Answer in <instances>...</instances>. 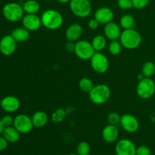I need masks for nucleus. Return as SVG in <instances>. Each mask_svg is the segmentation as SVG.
Returning <instances> with one entry per match:
<instances>
[{"label":"nucleus","instance_id":"1","mask_svg":"<svg viewBox=\"0 0 155 155\" xmlns=\"http://www.w3.org/2000/svg\"><path fill=\"white\" fill-rule=\"evenodd\" d=\"M42 25L50 30H58L63 25L64 18L61 14L54 9L45 10L41 15Z\"/></svg>","mask_w":155,"mask_h":155},{"label":"nucleus","instance_id":"2","mask_svg":"<svg viewBox=\"0 0 155 155\" xmlns=\"http://www.w3.org/2000/svg\"><path fill=\"white\" fill-rule=\"evenodd\" d=\"M119 39L123 48L128 50H133L141 45L142 38L139 31L133 28H130L123 30Z\"/></svg>","mask_w":155,"mask_h":155},{"label":"nucleus","instance_id":"3","mask_svg":"<svg viewBox=\"0 0 155 155\" xmlns=\"http://www.w3.org/2000/svg\"><path fill=\"white\" fill-rule=\"evenodd\" d=\"M111 92L108 86L105 84H98L94 86L92 90L89 92V96L93 104L97 105L105 104L110 99Z\"/></svg>","mask_w":155,"mask_h":155},{"label":"nucleus","instance_id":"4","mask_svg":"<svg viewBox=\"0 0 155 155\" xmlns=\"http://www.w3.org/2000/svg\"><path fill=\"white\" fill-rule=\"evenodd\" d=\"M23 5L17 2L6 3L2 8V15L7 21L10 22H18L21 21L24 16Z\"/></svg>","mask_w":155,"mask_h":155},{"label":"nucleus","instance_id":"5","mask_svg":"<svg viewBox=\"0 0 155 155\" xmlns=\"http://www.w3.org/2000/svg\"><path fill=\"white\" fill-rule=\"evenodd\" d=\"M69 7L71 12L80 18H88L92 9L89 0H71Z\"/></svg>","mask_w":155,"mask_h":155},{"label":"nucleus","instance_id":"6","mask_svg":"<svg viewBox=\"0 0 155 155\" xmlns=\"http://www.w3.org/2000/svg\"><path fill=\"white\" fill-rule=\"evenodd\" d=\"M136 94L142 99H148L155 94V81L151 78L145 77L139 80L136 86Z\"/></svg>","mask_w":155,"mask_h":155},{"label":"nucleus","instance_id":"7","mask_svg":"<svg viewBox=\"0 0 155 155\" xmlns=\"http://www.w3.org/2000/svg\"><path fill=\"white\" fill-rule=\"evenodd\" d=\"M74 53L81 60L88 61L92 58L95 51L90 42L87 40H78L76 42Z\"/></svg>","mask_w":155,"mask_h":155},{"label":"nucleus","instance_id":"8","mask_svg":"<svg viewBox=\"0 0 155 155\" xmlns=\"http://www.w3.org/2000/svg\"><path fill=\"white\" fill-rule=\"evenodd\" d=\"M90 64L92 70L97 74H104L109 68V61L105 54L101 51H95L90 59Z\"/></svg>","mask_w":155,"mask_h":155},{"label":"nucleus","instance_id":"9","mask_svg":"<svg viewBox=\"0 0 155 155\" xmlns=\"http://www.w3.org/2000/svg\"><path fill=\"white\" fill-rule=\"evenodd\" d=\"M14 127L21 134H27L33 130V124L31 117L26 114H18L14 118Z\"/></svg>","mask_w":155,"mask_h":155},{"label":"nucleus","instance_id":"10","mask_svg":"<svg viewBox=\"0 0 155 155\" xmlns=\"http://www.w3.org/2000/svg\"><path fill=\"white\" fill-rule=\"evenodd\" d=\"M115 153L116 155H136V147L130 139H122L117 142Z\"/></svg>","mask_w":155,"mask_h":155},{"label":"nucleus","instance_id":"11","mask_svg":"<svg viewBox=\"0 0 155 155\" xmlns=\"http://www.w3.org/2000/svg\"><path fill=\"white\" fill-rule=\"evenodd\" d=\"M120 124L123 130L130 133H136L139 129V120L130 114H125L122 115Z\"/></svg>","mask_w":155,"mask_h":155},{"label":"nucleus","instance_id":"12","mask_svg":"<svg viewBox=\"0 0 155 155\" xmlns=\"http://www.w3.org/2000/svg\"><path fill=\"white\" fill-rule=\"evenodd\" d=\"M17 48V42L12 35H5L0 39V52L5 56L15 53Z\"/></svg>","mask_w":155,"mask_h":155},{"label":"nucleus","instance_id":"13","mask_svg":"<svg viewBox=\"0 0 155 155\" xmlns=\"http://www.w3.org/2000/svg\"><path fill=\"white\" fill-rule=\"evenodd\" d=\"M21 21H22L23 27L30 32L36 31L42 26L41 18L36 14H26L23 17Z\"/></svg>","mask_w":155,"mask_h":155},{"label":"nucleus","instance_id":"14","mask_svg":"<svg viewBox=\"0 0 155 155\" xmlns=\"http://www.w3.org/2000/svg\"><path fill=\"white\" fill-rule=\"evenodd\" d=\"M0 106L2 109L8 113L16 112L21 106L20 100L14 95H7L1 100Z\"/></svg>","mask_w":155,"mask_h":155},{"label":"nucleus","instance_id":"15","mask_svg":"<svg viewBox=\"0 0 155 155\" xmlns=\"http://www.w3.org/2000/svg\"><path fill=\"white\" fill-rule=\"evenodd\" d=\"M114 17L113 10L109 7H101L97 9L94 15V18L99 22L100 24H107L111 22Z\"/></svg>","mask_w":155,"mask_h":155},{"label":"nucleus","instance_id":"16","mask_svg":"<svg viewBox=\"0 0 155 155\" xmlns=\"http://www.w3.org/2000/svg\"><path fill=\"white\" fill-rule=\"evenodd\" d=\"M121 31L120 26L117 23L111 21V22L107 23L104 25V36L109 40H118L120 37Z\"/></svg>","mask_w":155,"mask_h":155},{"label":"nucleus","instance_id":"17","mask_svg":"<svg viewBox=\"0 0 155 155\" xmlns=\"http://www.w3.org/2000/svg\"><path fill=\"white\" fill-rule=\"evenodd\" d=\"M101 136L106 142L114 143L117 142L119 138V130L116 125L108 124L103 128Z\"/></svg>","mask_w":155,"mask_h":155},{"label":"nucleus","instance_id":"18","mask_svg":"<svg viewBox=\"0 0 155 155\" xmlns=\"http://www.w3.org/2000/svg\"><path fill=\"white\" fill-rule=\"evenodd\" d=\"M83 33V29L81 25L78 24H73L67 28L65 31V36L68 41L77 42L81 37Z\"/></svg>","mask_w":155,"mask_h":155},{"label":"nucleus","instance_id":"19","mask_svg":"<svg viewBox=\"0 0 155 155\" xmlns=\"http://www.w3.org/2000/svg\"><path fill=\"white\" fill-rule=\"evenodd\" d=\"M33 127L36 128H42L45 127L48 121V116L45 111L38 110L35 112L31 117Z\"/></svg>","mask_w":155,"mask_h":155},{"label":"nucleus","instance_id":"20","mask_svg":"<svg viewBox=\"0 0 155 155\" xmlns=\"http://www.w3.org/2000/svg\"><path fill=\"white\" fill-rule=\"evenodd\" d=\"M21 133L16 130L14 126L5 127L2 132V136L8 141V143H15L20 139Z\"/></svg>","mask_w":155,"mask_h":155},{"label":"nucleus","instance_id":"21","mask_svg":"<svg viewBox=\"0 0 155 155\" xmlns=\"http://www.w3.org/2000/svg\"><path fill=\"white\" fill-rule=\"evenodd\" d=\"M11 35L17 42H26L30 38V31L24 27H17L12 30Z\"/></svg>","mask_w":155,"mask_h":155},{"label":"nucleus","instance_id":"22","mask_svg":"<svg viewBox=\"0 0 155 155\" xmlns=\"http://www.w3.org/2000/svg\"><path fill=\"white\" fill-rule=\"evenodd\" d=\"M26 14H37L40 10V5L36 0H27L23 4Z\"/></svg>","mask_w":155,"mask_h":155},{"label":"nucleus","instance_id":"23","mask_svg":"<svg viewBox=\"0 0 155 155\" xmlns=\"http://www.w3.org/2000/svg\"><path fill=\"white\" fill-rule=\"evenodd\" d=\"M91 43L95 51H101L104 50L107 45V38L102 35H96L93 37Z\"/></svg>","mask_w":155,"mask_h":155},{"label":"nucleus","instance_id":"24","mask_svg":"<svg viewBox=\"0 0 155 155\" xmlns=\"http://www.w3.org/2000/svg\"><path fill=\"white\" fill-rule=\"evenodd\" d=\"M135 24V19L133 15H124L120 19V27L124 28V30L126 29L133 28Z\"/></svg>","mask_w":155,"mask_h":155},{"label":"nucleus","instance_id":"25","mask_svg":"<svg viewBox=\"0 0 155 155\" xmlns=\"http://www.w3.org/2000/svg\"><path fill=\"white\" fill-rule=\"evenodd\" d=\"M142 74L145 77L151 78L155 74V64L152 61H147L143 64L142 68Z\"/></svg>","mask_w":155,"mask_h":155},{"label":"nucleus","instance_id":"26","mask_svg":"<svg viewBox=\"0 0 155 155\" xmlns=\"http://www.w3.org/2000/svg\"><path fill=\"white\" fill-rule=\"evenodd\" d=\"M79 86L83 92L89 93V92L94 87V84L91 79L88 78V77H83L79 81Z\"/></svg>","mask_w":155,"mask_h":155},{"label":"nucleus","instance_id":"27","mask_svg":"<svg viewBox=\"0 0 155 155\" xmlns=\"http://www.w3.org/2000/svg\"><path fill=\"white\" fill-rule=\"evenodd\" d=\"M67 114V110L64 108H58L54 110L52 113L51 117V119L52 120V122L54 123H61L64 120V118L66 117Z\"/></svg>","mask_w":155,"mask_h":155},{"label":"nucleus","instance_id":"28","mask_svg":"<svg viewBox=\"0 0 155 155\" xmlns=\"http://www.w3.org/2000/svg\"><path fill=\"white\" fill-rule=\"evenodd\" d=\"M122 45H121L120 42L118 40H114L110 42L108 45V49L110 54L112 55H118L120 54L121 51H122Z\"/></svg>","mask_w":155,"mask_h":155},{"label":"nucleus","instance_id":"29","mask_svg":"<svg viewBox=\"0 0 155 155\" xmlns=\"http://www.w3.org/2000/svg\"><path fill=\"white\" fill-rule=\"evenodd\" d=\"M90 151V145L86 142H80L77 147V154L78 155H89Z\"/></svg>","mask_w":155,"mask_h":155},{"label":"nucleus","instance_id":"30","mask_svg":"<svg viewBox=\"0 0 155 155\" xmlns=\"http://www.w3.org/2000/svg\"><path fill=\"white\" fill-rule=\"evenodd\" d=\"M121 116L117 112H111L107 116V120L109 124L111 125H117L120 123Z\"/></svg>","mask_w":155,"mask_h":155},{"label":"nucleus","instance_id":"31","mask_svg":"<svg viewBox=\"0 0 155 155\" xmlns=\"http://www.w3.org/2000/svg\"><path fill=\"white\" fill-rule=\"evenodd\" d=\"M117 3L118 7L124 10H129L133 8L132 0H117Z\"/></svg>","mask_w":155,"mask_h":155},{"label":"nucleus","instance_id":"32","mask_svg":"<svg viewBox=\"0 0 155 155\" xmlns=\"http://www.w3.org/2000/svg\"><path fill=\"white\" fill-rule=\"evenodd\" d=\"M133 8L136 9H143L149 3L150 0H132Z\"/></svg>","mask_w":155,"mask_h":155},{"label":"nucleus","instance_id":"33","mask_svg":"<svg viewBox=\"0 0 155 155\" xmlns=\"http://www.w3.org/2000/svg\"><path fill=\"white\" fill-rule=\"evenodd\" d=\"M151 149L146 145H141L136 148V155H151Z\"/></svg>","mask_w":155,"mask_h":155},{"label":"nucleus","instance_id":"34","mask_svg":"<svg viewBox=\"0 0 155 155\" xmlns=\"http://www.w3.org/2000/svg\"><path fill=\"white\" fill-rule=\"evenodd\" d=\"M2 123L4 127H11L14 124V118L10 115H5L2 118Z\"/></svg>","mask_w":155,"mask_h":155},{"label":"nucleus","instance_id":"35","mask_svg":"<svg viewBox=\"0 0 155 155\" xmlns=\"http://www.w3.org/2000/svg\"><path fill=\"white\" fill-rule=\"evenodd\" d=\"M100 24L95 18L89 20L88 22V27L91 30H96L98 27H99Z\"/></svg>","mask_w":155,"mask_h":155},{"label":"nucleus","instance_id":"36","mask_svg":"<svg viewBox=\"0 0 155 155\" xmlns=\"http://www.w3.org/2000/svg\"><path fill=\"white\" fill-rule=\"evenodd\" d=\"M75 46H76V42L68 41L66 44L67 51H69V52H74V51H75Z\"/></svg>","mask_w":155,"mask_h":155},{"label":"nucleus","instance_id":"37","mask_svg":"<svg viewBox=\"0 0 155 155\" xmlns=\"http://www.w3.org/2000/svg\"><path fill=\"white\" fill-rule=\"evenodd\" d=\"M8 142L3 136H0V151H2L7 148Z\"/></svg>","mask_w":155,"mask_h":155},{"label":"nucleus","instance_id":"38","mask_svg":"<svg viewBox=\"0 0 155 155\" xmlns=\"http://www.w3.org/2000/svg\"><path fill=\"white\" fill-rule=\"evenodd\" d=\"M4 126H3L2 123V118H0V135L2 134L3 130H4Z\"/></svg>","mask_w":155,"mask_h":155},{"label":"nucleus","instance_id":"39","mask_svg":"<svg viewBox=\"0 0 155 155\" xmlns=\"http://www.w3.org/2000/svg\"><path fill=\"white\" fill-rule=\"evenodd\" d=\"M57 1L61 4H67V3H69L71 0H57Z\"/></svg>","mask_w":155,"mask_h":155},{"label":"nucleus","instance_id":"40","mask_svg":"<svg viewBox=\"0 0 155 155\" xmlns=\"http://www.w3.org/2000/svg\"><path fill=\"white\" fill-rule=\"evenodd\" d=\"M68 155H78L77 154H68Z\"/></svg>","mask_w":155,"mask_h":155},{"label":"nucleus","instance_id":"41","mask_svg":"<svg viewBox=\"0 0 155 155\" xmlns=\"http://www.w3.org/2000/svg\"><path fill=\"white\" fill-rule=\"evenodd\" d=\"M154 79H155V74H154Z\"/></svg>","mask_w":155,"mask_h":155}]
</instances>
